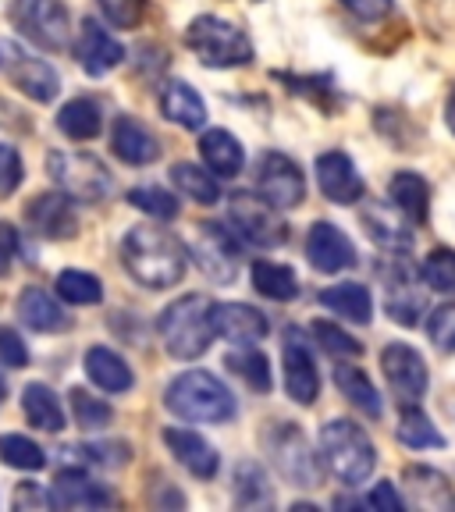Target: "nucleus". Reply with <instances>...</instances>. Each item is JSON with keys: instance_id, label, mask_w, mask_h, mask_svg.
Wrapping results in <instances>:
<instances>
[{"instance_id": "4", "label": "nucleus", "mask_w": 455, "mask_h": 512, "mask_svg": "<svg viewBox=\"0 0 455 512\" xmlns=\"http://www.w3.org/2000/svg\"><path fill=\"white\" fill-rule=\"evenodd\" d=\"M320 463L331 477L356 488L377 470V448L370 434L352 420H328L320 427Z\"/></svg>"}, {"instance_id": "39", "label": "nucleus", "mask_w": 455, "mask_h": 512, "mask_svg": "<svg viewBox=\"0 0 455 512\" xmlns=\"http://www.w3.org/2000/svg\"><path fill=\"white\" fill-rule=\"evenodd\" d=\"M0 463L11 466V470L36 473L47 466V452L25 434H0Z\"/></svg>"}, {"instance_id": "36", "label": "nucleus", "mask_w": 455, "mask_h": 512, "mask_svg": "<svg viewBox=\"0 0 455 512\" xmlns=\"http://www.w3.org/2000/svg\"><path fill=\"white\" fill-rule=\"evenodd\" d=\"M224 367L232 370L235 377H242L253 392H271V363H267V356L256 345H242V349L228 352Z\"/></svg>"}, {"instance_id": "30", "label": "nucleus", "mask_w": 455, "mask_h": 512, "mask_svg": "<svg viewBox=\"0 0 455 512\" xmlns=\"http://www.w3.org/2000/svg\"><path fill=\"white\" fill-rule=\"evenodd\" d=\"M200 157L207 164V171H214L217 178H235L246 164L242 143L228 132V128H210L200 136Z\"/></svg>"}, {"instance_id": "6", "label": "nucleus", "mask_w": 455, "mask_h": 512, "mask_svg": "<svg viewBox=\"0 0 455 512\" xmlns=\"http://www.w3.org/2000/svg\"><path fill=\"white\" fill-rule=\"evenodd\" d=\"M47 171L57 189L79 203H104L114 192V175L96 153L54 150L47 157Z\"/></svg>"}, {"instance_id": "13", "label": "nucleus", "mask_w": 455, "mask_h": 512, "mask_svg": "<svg viewBox=\"0 0 455 512\" xmlns=\"http://www.w3.org/2000/svg\"><path fill=\"white\" fill-rule=\"evenodd\" d=\"M381 370L392 395L402 406H416L427 392V363L424 356L406 342H392L381 349Z\"/></svg>"}, {"instance_id": "53", "label": "nucleus", "mask_w": 455, "mask_h": 512, "mask_svg": "<svg viewBox=\"0 0 455 512\" xmlns=\"http://www.w3.org/2000/svg\"><path fill=\"white\" fill-rule=\"evenodd\" d=\"M50 498L47 495H40V488L36 484H18V491H15V509H25V505H36V509H43Z\"/></svg>"}, {"instance_id": "15", "label": "nucleus", "mask_w": 455, "mask_h": 512, "mask_svg": "<svg viewBox=\"0 0 455 512\" xmlns=\"http://www.w3.org/2000/svg\"><path fill=\"white\" fill-rule=\"evenodd\" d=\"M25 221L36 235L50 242H64L79 235V214L72 207V196L64 192H43L25 207Z\"/></svg>"}, {"instance_id": "1", "label": "nucleus", "mask_w": 455, "mask_h": 512, "mask_svg": "<svg viewBox=\"0 0 455 512\" xmlns=\"http://www.w3.org/2000/svg\"><path fill=\"white\" fill-rule=\"evenodd\" d=\"M121 264L139 285L146 288H171L185 274V249L175 235L139 224L121 239Z\"/></svg>"}, {"instance_id": "29", "label": "nucleus", "mask_w": 455, "mask_h": 512, "mask_svg": "<svg viewBox=\"0 0 455 512\" xmlns=\"http://www.w3.org/2000/svg\"><path fill=\"white\" fill-rule=\"evenodd\" d=\"M11 82H15L18 93H25L36 104H50L57 93H61V79L40 57H15L11 61Z\"/></svg>"}, {"instance_id": "52", "label": "nucleus", "mask_w": 455, "mask_h": 512, "mask_svg": "<svg viewBox=\"0 0 455 512\" xmlns=\"http://www.w3.org/2000/svg\"><path fill=\"white\" fill-rule=\"evenodd\" d=\"M15 256H18V232L8 221H0V278L11 271Z\"/></svg>"}, {"instance_id": "35", "label": "nucleus", "mask_w": 455, "mask_h": 512, "mask_svg": "<svg viewBox=\"0 0 455 512\" xmlns=\"http://www.w3.org/2000/svg\"><path fill=\"white\" fill-rule=\"evenodd\" d=\"M249 278H253L256 292L267 296V299H274V303H292V299L299 296L296 271L285 267V264H274V260H256L253 271H249Z\"/></svg>"}, {"instance_id": "7", "label": "nucleus", "mask_w": 455, "mask_h": 512, "mask_svg": "<svg viewBox=\"0 0 455 512\" xmlns=\"http://www.w3.org/2000/svg\"><path fill=\"white\" fill-rule=\"evenodd\" d=\"M8 18L22 40L47 54H61L72 43V18L61 0H11Z\"/></svg>"}, {"instance_id": "12", "label": "nucleus", "mask_w": 455, "mask_h": 512, "mask_svg": "<svg viewBox=\"0 0 455 512\" xmlns=\"http://www.w3.org/2000/svg\"><path fill=\"white\" fill-rule=\"evenodd\" d=\"M281 367H285V392L296 406H313L320 395V374L313 349L306 342L303 328H285L281 342Z\"/></svg>"}, {"instance_id": "3", "label": "nucleus", "mask_w": 455, "mask_h": 512, "mask_svg": "<svg viewBox=\"0 0 455 512\" xmlns=\"http://www.w3.org/2000/svg\"><path fill=\"white\" fill-rule=\"evenodd\" d=\"M157 331L168 356H175V360H200L203 352L210 349V342L217 338L214 303L207 296H200V292H189V296L175 299L171 306L160 310Z\"/></svg>"}, {"instance_id": "33", "label": "nucleus", "mask_w": 455, "mask_h": 512, "mask_svg": "<svg viewBox=\"0 0 455 512\" xmlns=\"http://www.w3.org/2000/svg\"><path fill=\"white\" fill-rule=\"evenodd\" d=\"M57 128H61L68 139H75V143H86V139L100 136L104 111H100V104L89 100V96H75V100H68V104L57 111Z\"/></svg>"}, {"instance_id": "21", "label": "nucleus", "mask_w": 455, "mask_h": 512, "mask_svg": "<svg viewBox=\"0 0 455 512\" xmlns=\"http://www.w3.org/2000/svg\"><path fill=\"white\" fill-rule=\"evenodd\" d=\"M75 54H79V64L89 75H107L125 61V47L96 18H86L79 25V47H75Z\"/></svg>"}, {"instance_id": "17", "label": "nucleus", "mask_w": 455, "mask_h": 512, "mask_svg": "<svg viewBox=\"0 0 455 512\" xmlns=\"http://www.w3.org/2000/svg\"><path fill=\"white\" fill-rule=\"evenodd\" d=\"M360 221H363V228H367V235L384 249V253L402 256L413 249V228H409L413 221H409L392 200L367 203V207L360 210Z\"/></svg>"}, {"instance_id": "56", "label": "nucleus", "mask_w": 455, "mask_h": 512, "mask_svg": "<svg viewBox=\"0 0 455 512\" xmlns=\"http://www.w3.org/2000/svg\"><path fill=\"white\" fill-rule=\"evenodd\" d=\"M0 61H4V57H0Z\"/></svg>"}, {"instance_id": "43", "label": "nucleus", "mask_w": 455, "mask_h": 512, "mask_svg": "<svg viewBox=\"0 0 455 512\" xmlns=\"http://www.w3.org/2000/svg\"><path fill=\"white\" fill-rule=\"evenodd\" d=\"M68 402H72V416H75V424H79L82 431H104V427L114 420V409L107 406L104 399L89 395L86 388H72Z\"/></svg>"}, {"instance_id": "31", "label": "nucleus", "mask_w": 455, "mask_h": 512, "mask_svg": "<svg viewBox=\"0 0 455 512\" xmlns=\"http://www.w3.org/2000/svg\"><path fill=\"white\" fill-rule=\"evenodd\" d=\"M22 413L36 431H47V434H61L64 431V409L61 399L50 392L43 381H32L25 384L22 392Z\"/></svg>"}, {"instance_id": "46", "label": "nucleus", "mask_w": 455, "mask_h": 512, "mask_svg": "<svg viewBox=\"0 0 455 512\" xmlns=\"http://www.w3.org/2000/svg\"><path fill=\"white\" fill-rule=\"evenodd\" d=\"M427 335L441 352H455V303H441L427 317Z\"/></svg>"}, {"instance_id": "26", "label": "nucleus", "mask_w": 455, "mask_h": 512, "mask_svg": "<svg viewBox=\"0 0 455 512\" xmlns=\"http://www.w3.org/2000/svg\"><path fill=\"white\" fill-rule=\"evenodd\" d=\"M18 317L29 331H43V335H54V331L72 328V317L57 306V299L43 288H22L18 292Z\"/></svg>"}, {"instance_id": "45", "label": "nucleus", "mask_w": 455, "mask_h": 512, "mask_svg": "<svg viewBox=\"0 0 455 512\" xmlns=\"http://www.w3.org/2000/svg\"><path fill=\"white\" fill-rule=\"evenodd\" d=\"M310 331L320 342V349L328 352V356H335V360H352V356H360L363 352V345L356 342L349 331H342L338 324H331V320H317Z\"/></svg>"}, {"instance_id": "22", "label": "nucleus", "mask_w": 455, "mask_h": 512, "mask_svg": "<svg viewBox=\"0 0 455 512\" xmlns=\"http://www.w3.org/2000/svg\"><path fill=\"white\" fill-rule=\"evenodd\" d=\"M111 150L118 160L132 164V168H143L160 157V143L143 121H136L132 114H118L111 125Z\"/></svg>"}, {"instance_id": "27", "label": "nucleus", "mask_w": 455, "mask_h": 512, "mask_svg": "<svg viewBox=\"0 0 455 512\" xmlns=\"http://www.w3.org/2000/svg\"><path fill=\"white\" fill-rule=\"evenodd\" d=\"M86 374L96 388H104L107 395H125L132 384H136V374L125 363V356H118L107 345H93L86 352Z\"/></svg>"}, {"instance_id": "10", "label": "nucleus", "mask_w": 455, "mask_h": 512, "mask_svg": "<svg viewBox=\"0 0 455 512\" xmlns=\"http://www.w3.org/2000/svg\"><path fill=\"white\" fill-rule=\"evenodd\" d=\"M189 253H192V260L200 264V271L207 274L210 281H217V285H232V281L239 278L242 253H239V246H235L232 232L221 228V224H214V221L196 224V232H192V239H189Z\"/></svg>"}, {"instance_id": "14", "label": "nucleus", "mask_w": 455, "mask_h": 512, "mask_svg": "<svg viewBox=\"0 0 455 512\" xmlns=\"http://www.w3.org/2000/svg\"><path fill=\"white\" fill-rule=\"evenodd\" d=\"M306 260L320 274H342L360 264L352 239L331 221H317L310 228V235H306Z\"/></svg>"}, {"instance_id": "44", "label": "nucleus", "mask_w": 455, "mask_h": 512, "mask_svg": "<svg viewBox=\"0 0 455 512\" xmlns=\"http://www.w3.org/2000/svg\"><path fill=\"white\" fill-rule=\"evenodd\" d=\"M128 203L143 210V214L157 217V221H175L178 217V200L168 189H160V185H136V189L128 192Z\"/></svg>"}, {"instance_id": "8", "label": "nucleus", "mask_w": 455, "mask_h": 512, "mask_svg": "<svg viewBox=\"0 0 455 512\" xmlns=\"http://www.w3.org/2000/svg\"><path fill=\"white\" fill-rule=\"evenodd\" d=\"M264 448L281 477L296 488H317L324 477V470H320L324 463L313 456L310 441L296 424H271V431L264 434Z\"/></svg>"}, {"instance_id": "5", "label": "nucleus", "mask_w": 455, "mask_h": 512, "mask_svg": "<svg viewBox=\"0 0 455 512\" xmlns=\"http://www.w3.org/2000/svg\"><path fill=\"white\" fill-rule=\"evenodd\" d=\"M185 47L207 68H242L253 61V43L246 32L217 15L192 18V25L185 29Z\"/></svg>"}, {"instance_id": "42", "label": "nucleus", "mask_w": 455, "mask_h": 512, "mask_svg": "<svg viewBox=\"0 0 455 512\" xmlns=\"http://www.w3.org/2000/svg\"><path fill=\"white\" fill-rule=\"evenodd\" d=\"M420 278L427 288L441 292V296H455V249L438 246L427 253L424 267H420Z\"/></svg>"}, {"instance_id": "47", "label": "nucleus", "mask_w": 455, "mask_h": 512, "mask_svg": "<svg viewBox=\"0 0 455 512\" xmlns=\"http://www.w3.org/2000/svg\"><path fill=\"white\" fill-rule=\"evenodd\" d=\"M96 4L114 29H139L146 15V0H96Z\"/></svg>"}, {"instance_id": "40", "label": "nucleus", "mask_w": 455, "mask_h": 512, "mask_svg": "<svg viewBox=\"0 0 455 512\" xmlns=\"http://www.w3.org/2000/svg\"><path fill=\"white\" fill-rule=\"evenodd\" d=\"M57 296L64 299V303L72 306H96L100 299H104V285H100V278L89 271H61L57 274Z\"/></svg>"}, {"instance_id": "25", "label": "nucleus", "mask_w": 455, "mask_h": 512, "mask_svg": "<svg viewBox=\"0 0 455 512\" xmlns=\"http://www.w3.org/2000/svg\"><path fill=\"white\" fill-rule=\"evenodd\" d=\"M160 114L168 121H175V125L192 128V132L207 125V104H203V96L182 79L164 82V89H160Z\"/></svg>"}, {"instance_id": "24", "label": "nucleus", "mask_w": 455, "mask_h": 512, "mask_svg": "<svg viewBox=\"0 0 455 512\" xmlns=\"http://www.w3.org/2000/svg\"><path fill=\"white\" fill-rule=\"evenodd\" d=\"M402 480H406L409 502H413L416 509H427V512H452L455 509L452 484H448L445 473L434 470V466H406Z\"/></svg>"}, {"instance_id": "32", "label": "nucleus", "mask_w": 455, "mask_h": 512, "mask_svg": "<svg viewBox=\"0 0 455 512\" xmlns=\"http://www.w3.org/2000/svg\"><path fill=\"white\" fill-rule=\"evenodd\" d=\"M388 200L402 210L413 224H424L431 214V189L416 171H399V175L388 182Z\"/></svg>"}, {"instance_id": "37", "label": "nucleus", "mask_w": 455, "mask_h": 512, "mask_svg": "<svg viewBox=\"0 0 455 512\" xmlns=\"http://www.w3.org/2000/svg\"><path fill=\"white\" fill-rule=\"evenodd\" d=\"M171 182L182 196H189L192 203H200V207H214L221 200V185L214 182L210 171H203L200 164H175L171 168Z\"/></svg>"}, {"instance_id": "51", "label": "nucleus", "mask_w": 455, "mask_h": 512, "mask_svg": "<svg viewBox=\"0 0 455 512\" xmlns=\"http://www.w3.org/2000/svg\"><path fill=\"white\" fill-rule=\"evenodd\" d=\"M367 505L370 509H381V512H402V498L399 491H395V484H388V480H381V484H374V491L367 495Z\"/></svg>"}, {"instance_id": "18", "label": "nucleus", "mask_w": 455, "mask_h": 512, "mask_svg": "<svg viewBox=\"0 0 455 512\" xmlns=\"http://www.w3.org/2000/svg\"><path fill=\"white\" fill-rule=\"evenodd\" d=\"M50 502L61 505V509H111L118 495L100 480H89L86 470H64L57 473Z\"/></svg>"}, {"instance_id": "34", "label": "nucleus", "mask_w": 455, "mask_h": 512, "mask_svg": "<svg viewBox=\"0 0 455 512\" xmlns=\"http://www.w3.org/2000/svg\"><path fill=\"white\" fill-rule=\"evenodd\" d=\"M335 384H338V392H342L352 406L360 409V413H367L370 420H377V416L384 413V402H381V395H377L374 381H370L360 367L338 363V367H335Z\"/></svg>"}, {"instance_id": "16", "label": "nucleus", "mask_w": 455, "mask_h": 512, "mask_svg": "<svg viewBox=\"0 0 455 512\" xmlns=\"http://www.w3.org/2000/svg\"><path fill=\"white\" fill-rule=\"evenodd\" d=\"M317 185L331 203H338V207H352V203H360L363 192H367V185H363V178H360V171H356V164H352V157L342 150H328V153H320L317 157Z\"/></svg>"}, {"instance_id": "19", "label": "nucleus", "mask_w": 455, "mask_h": 512, "mask_svg": "<svg viewBox=\"0 0 455 512\" xmlns=\"http://www.w3.org/2000/svg\"><path fill=\"white\" fill-rule=\"evenodd\" d=\"M384 310H388V317H392L395 324H402V328H416L420 317H424V310H427L424 288L416 285V278L406 267H395V271H388V278H384Z\"/></svg>"}, {"instance_id": "50", "label": "nucleus", "mask_w": 455, "mask_h": 512, "mask_svg": "<svg viewBox=\"0 0 455 512\" xmlns=\"http://www.w3.org/2000/svg\"><path fill=\"white\" fill-rule=\"evenodd\" d=\"M342 8L360 22H381L392 15V0H342Z\"/></svg>"}, {"instance_id": "11", "label": "nucleus", "mask_w": 455, "mask_h": 512, "mask_svg": "<svg viewBox=\"0 0 455 512\" xmlns=\"http://www.w3.org/2000/svg\"><path fill=\"white\" fill-rule=\"evenodd\" d=\"M256 192L264 196L271 207L278 210H296L306 200V178L292 157L278 150L260 153L256 160Z\"/></svg>"}, {"instance_id": "28", "label": "nucleus", "mask_w": 455, "mask_h": 512, "mask_svg": "<svg viewBox=\"0 0 455 512\" xmlns=\"http://www.w3.org/2000/svg\"><path fill=\"white\" fill-rule=\"evenodd\" d=\"M320 306L331 313H338L349 324H370L374 320V296L370 288L360 281H342V285H331L320 292Z\"/></svg>"}, {"instance_id": "2", "label": "nucleus", "mask_w": 455, "mask_h": 512, "mask_svg": "<svg viewBox=\"0 0 455 512\" xmlns=\"http://www.w3.org/2000/svg\"><path fill=\"white\" fill-rule=\"evenodd\" d=\"M164 406L185 424H228L239 413L228 384L210 370H185L175 377L164 392Z\"/></svg>"}, {"instance_id": "48", "label": "nucleus", "mask_w": 455, "mask_h": 512, "mask_svg": "<svg viewBox=\"0 0 455 512\" xmlns=\"http://www.w3.org/2000/svg\"><path fill=\"white\" fill-rule=\"evenodd\" d=\"M25 168H22V157H18L15 146L0 143V196H11V192L22 185Z\"/></svg>"}, {"instance_id": "20", "label": "nucleus", "mask_w": 455, "mask_h": 512, "mask_svg": "<svg viewBox=\"0 0 455 512\" xmlns=\"http://www.w3.org/2000/svg\"><path fill=\"white\" fill-rule=\"evenodd\" d=\"M164 445L171 448V456L200 480H214L221 470V456L207 438H200L196 431H185V427H164Z\"/></svg>"}, {"instance_id": "41", "label": "nucleus", "mask_w": 455, "mask_h": 512, "mask_svg": "<svg viewBox=\"0 0 455 512\" xmlns=\"http://www.w3.org/2000/svg\"><path fill=\"white\" fill-rule=\"evenodd\" d=\"M235 502L239 505H271V484L267 473L253 459H242L235 466Z\"/></svg>"}, {"instance_id": "49", "label": "nucleus", "mask_w": 455, "mask_h": 512, "mask_svg": "<svg viewBox=\"0 0 455 512\" xmlns=\"http://www.w3.org/2000/svg\"><path fill=\"white\" fill-rule=\"evenodd\" d=\"M0 363H8L15 370L29 363V349H25V342L18 338L15 328H0Z\"/></svg>"}, {"instance_id": "23", "label": "nucleus", "mask_w": 455, "mask_h": 512, "mask_svg": "<svg viewBox=\"0 0 455 512\" xmlns=\"http://www.w3.org/2000/svg\"><path fill=\"white\" fill-rule=\"evenodd\" d=\"M214 328L232 345H256L264 342L271 324L256 306L249 303H214Z\"/></svg>"}, {"instance_id": "54", "label": "nucleus", "mask_w": 455, "mask_h": 512, "mask_svg": "<svg viewBox=\"0 0 455 512\" xmlns=\"http://www.w3.org/2000/svg\"><path fill=\"white\" fill-rule=\"evenodd\" d=\"M445 118H448V128H452V132H455V89H452V96H448Z\"/></svg>"}, {"instance_id": "55", "label": "nucleus", "mask_w": 455, "mask_h": 512, "mask_svg": "<svg viewBox=\"0 0 455 512\" xmlns=\"http://www.w3.org/2000/svg\"><path fill=\"white\" fill-rule=\"evenodd\" d=\"M4 399H8V381H4V374H0V406H4Z\"/></svg>"}, {"instance_id": "38", "label": "nucleus", "mask_w": 455, "mask_h": 512, "mask_svg": "<svg viewBox=\"0 0 455 512\" xmlns=\"http://www.w3.org/2000/svg\"><path fill=\"white\" fill-rule=\"evenodd\" d=\"M395 434H399L402 445L413 448V452H420V448H445V434L431 424V416L420 413L416 406H406V413H402Z\"/></svg>"}, {"instance_id": "9", "label": "nucleus", "mask_w": 455, "mask_h": 512, "mask_svg": "<svg viewBox=\"0 0 455 512\" xmlns=\"http://www.w3.org/2000/svg\"><path fill=\"white\" fill-rule=\"evenodd\" d=\"M228 224L256 249H278L288 242V224L281 221L278 207H271L260 192H232Z\"/></svg>"}]
</instances>
